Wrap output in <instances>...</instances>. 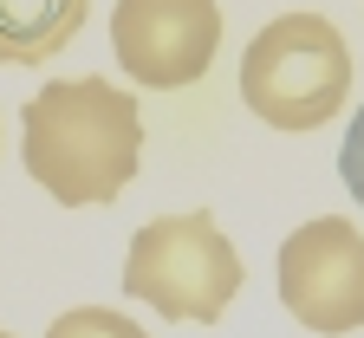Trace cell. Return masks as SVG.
<instances>
[{
  "instance_id": "1",
  "label": "cell",
  "mask_w": 364,
  "mask_h": 338,
  "mask_svg": "<svg viewBox=\"0 0 364 338\" xmlns=\"http://www.w3.org/2000/svg\"><path fill=\"white\" fill-rule=\"evenodd\" d=\"M20 157L65 208L117 202L144 157V111L111 78H53L20 111Z\"/></svg>"
},
{
  "instance_id": "2",
  "label": "cell",
  "mask_w": 364,
  "mask_h": 338,
  "mask_svg": "<svg viewBox=\"0 0 364 338\" xmlns=\"http://www.w3.org/2000/svg\"><path fill=\"white\" fill-rule=\"evenodd\" d=\"M351 91V46L326 14H280L241 53V98L273 130H318Z\"/></svg>"
},
{
  "instance_id": "3",
  "label": "cell",
  "mask_w": 364,
  "mask_h": 338,
  "mask_svg": "<svg viewBox=\"0 0 364 338\" xmlns=\"http://www.w3.org/2000/svg\"><path fill=\"white\" fill-rule=\"evenodd\" d=\"M124 293L156 306L163 319L215 325L228 312V300L241 293V254H235V241L221 234V221L208 208L156 215V221H144L130 234Z\"/></svg>"
},
{
  "instance_id": "4",
  "label": "cell",
  "mask_w": 364,
  "mask_h": 338,
  "mask_svg": "<svg viewBox=\"0 0 364 338\" xmlns=\"http://www.w3.org/2000/svg\"><path fill=\"white\" fill-rule=\"evenodd\" d=\"M280 306L318 338L364 325V234L351 221L318 215L280 241Z\"/></svg>"
},
{
  "instance_id": "5",
  "label": "cell",
  "mask_w": 364,
  "mask_h": 338,
  "mask_svg": "<svg viewBox=\"0 0 364 338\" xmlns=\"http://www.w3.org/2000/svg\"><path fill=\"white\" fill-rule=\"evenodd\" d=\"M215 46H221L215 0H117V14H111L117 72L150 91L196 85L215 65Z\"/></svg>"
},
{
  "instance_id": "6",
  "label": "cell",
  "mask_w": 364,
  "mask_h": 338,
  "mask_svg": "<svg viewBox=\"0 0 364 338\" xmlns=\"http://www.w3.org/2000/svg\"><path fill=\"white\" fill-rule=\"evenodd\" d=\"M91 0H0V65H46L78 39Z\"/></svg>"
},
{
  "instance_id": "7",
  "label": "cell",
  "mask_w": 364,
  "mask_h": 338,
  "mask_svg": "<svg viewBox=\"0 0 364 338\" xmlns=\"http://www.w3.org/2000/svg\"><path fill=\"white\" fill-rule=\"evenodd\" d=\"M46 338H150V332L124 312H111V306H72L46 325Z\"/></svg>"
},
{
  "instance_id": "8",
  "label": "cell",
  "mask_w": 364,
  "mask_h": 338,
  "mask_svg": "<svg viewBox=\"0 0 364 338\" xmlns=\"http://www.w3.org/2000/svg\"><path fill=\"white\" fill-rule=\"evenodd\" d=\"M338 176H345V189H351V202L364 208V111L351 117V130H345V150H338Z\"/></svg>"
},
{
  "instance_id": "9",
  "label": "cell",
  "mask_w": 364,
  "mask_h": 338,
  "mask_svg": "<svg viewBox=\"0 0 364 338\" xmlns=\"http://www.w3.org/2000/svg\"><path fill=\"white\" fill-rule=\"evenodd\" d=\"M0 338H14V332H0Z\"/></svg>"
}]
</instances>
